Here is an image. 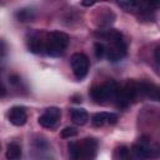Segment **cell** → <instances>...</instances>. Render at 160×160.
<instances>
[{"instance_id": "1", "label": "cell", "mask_w": 160, "mask_h": 160, "mask_svg": "<svg viewBox=\"0 0 160 160\" xmlns=\"http://www.w3.org/2000/svg\"><path fill=\"white\" fill-rule=\"evenodd\" d=\"M98 140L85 138L81 141H70L68 144L70 160H95L98 155Z\"/></svg>"}, {"instance_id": "2", "label": "cell", "mask_w": 160, "mask_h": 160, "mask_svg": "<svg viewBox=\"0 0 160 160\" xmlns=\"http://www.w3.org/2000/svg\"><path fill=\"white\" fill-rule=\"evenodd\" d=\"M70 42L69 35L62 31H51L45 35V48L44 51L54 58L61 56L68 49Z\"/></svg>"}, {"instance_id": "3", "label": "cell", "mask_w": 160, "mask_h": 160, "mask_svg": "<svg viewBox=\"0 0 160 160\" xmlns=\"http://www.w3.org/2000/svg\"><path fill=\"white\" fill-rule=\"evenodd\" d=\"M119 84L114 80H108L100 85H94L90 89V96L91 99L98 104H104L110 100H115L118 92H119Z\"/></svg>"}, {"instance_id": "4", "label": "cell", "mask_w": 160, "mask_h": 160, "mask_svg": "<svg viewBox=\"0 0 160 160\" xmlns=\"http://www.w3.org/2000/svg\"><path fill=\"white\" fill-rule=\"evenodd\" d=\"M70 64H71L74 76L78 80H82L88 75V71L90 68V61L85 54H82V52L72 54V56L70 59Z\"/></svg>"}, {"instance_id": "5", "label": "cell", "mask_w": 160, "mask_h": 160, "mask_svg": "<svg viewBox=\"0 0 160 160\" xmlns=\"http://www.w3.org/2000/svg\"><path fill=\"white\" fill-rule=\"evenodd\" d=\"M138 159H149L155 158L158 155V150L151 145L150 140L148 138L139 139V142L134 144L130 150Z\"/></svg>"}, {"instance_id": "6", "label": "cell", "mask_w": 160, "mask_h": 160, "mask_svg": "<svg viewBox=\"0 0 160 160\" xmlns=\"http://www.w3.org/2000/svg\"><path fill=\"white\" fill-rule=\"evenodd\" d=\"M61 118V110L56 106H50L48 108L38 119V122L46 129H54Z\"/></svg>"}, {"instance_id": "7", "label": "cell", "mask_w": 160, "mask_h": 160, "mask_svg": "<svg viewBox=\"0 0 160 160\" xmlns=\"http://www.w3.org/2000/svg\"><path fill=\"white\" fill-rule=\"evenodd\" d=\"M128 52V46L125 40L116 41V42H110V46L106 48V56L110 61H119L126 56Z\"/></svg>"}, {"instance_id": "8", "label": "cell", "mask_w": 160, "mask_h": 160, "mask_svg": "<svg viewBox=\"0 0 160 160\" xmlns=\"http://www.w3.org/2000/svg\"><path fill=\"white\" fill-rule=\"evenodd\" d=\"M45 35L40 31H34L31 32L28 39H26V46L29 49V51H31L32 54H40L44 51L45 48Z\"/></svg>"}, {"instance_id": "9", "label": "cell", "mask_w": 160, "mask_h": 160, "mask_svg": "<svg viewBox=\"0 0 160 160\" xmlns=\"http://www.w3.org/2000/svg\"><path fill=\"white\" fill-rule=\"evenodd\" d=\"M8 120L15 126H22L28 121V112L24 106H12L8 112Z\"/></svg>"}, {"instance_id": "10", "label": "cell", "mask_w": 160, "mask_h": 160, "mask_svg": "<svg viewBox=\"0 0 160 160\" xmlns=\"http://www.w3.org/2000/svg\"><path fill=\"white\" fill-rule=\"evenodd\" d=\"M138 90H139L140 96H146L155 101L159 100V88L152 82L138 81Z\"/></svg>"}, {"instance_id": "11", "label": "cell", "mask_w": 160, "mask_h": 160, "mask_svg": "<svg viewBox=\"0 0 160 160\" xmlns=\"http://www.w3.org/2000/svg\"><path fill=\"white\" fill-rule=\"evenodd\" d=\"M116 121H118V115L114 112H108V111L96 112L91 118V122L94 126H102L105 124H115Z\"/></svg>"}, {"instance_id": "12", "label": "cell", "mask_w": 160, "mask_h": 160, "mask_svg": "<svg viewBox=\"0 0 160 160\" xmlns=\"http://www.w3.org/2000/svg\"><path fill=\"white\" fill-rule=\"evenodd\" d=\"M95 24L100 28H105V26H109L111 22H114L115 20V15L112 11H110L109 9H102L101 11H99L98 16L95 18Z\"/></svg>"}, {"instance_id": "13", "label": "cell", "mask_w": 160, "mask_h": 160, "mask_svg": "<svg viewBox=\"0 0 160 160\" xmlns=\"http://www.w3.org/2000/svg\"><path fill=\"white\" fill-rule=\"evenodd\" d=\"M70 115H71V120L76 124V125H85L89 120V114L85 109L82 108H76V109H71L70 110Z\"/></svg>"}, {"instance_id": "14", "label": "cell", "mask_w": 160, "mask_h": 160, "mask_svg": "<svg viewBox=\"0 0 160 160\" xmlns=\"http://www.w3.org/2000/svg\"><path fill=\"white\" fill-rule=\"evenodd\" d=\"M5 155H6V159L8 160H20L21 159V155H22L21 146L18 142H15V141L8 144Z\"/></svg>"}, {"instance_id": "15", "label": "cell", "mask_w": 160, "mask_h": 160, "mask_svg": "<svg viewBox=\"0 0 160 160\" xmlns=\"http://www.w3.org/2000/svg\"><path fill=\"white\" fill-rule=\"evenodd\" d=\"M112 160H131V151L125 145H119L114 149Z\"/></svg>"}, {"instance_id": "16", "label": "cell", "mask_w": 160, "mask_h": 160, "mask_svg": "<svg viewBox=\"0 0 160 160\" xmlns=\"http://www.w3.org/2000/svg\"><path fill=\"white\" fill-rule=\"evenodd\" d=\"M118 5L122 8L125 11L129 12H139L140 10V1H134V0H126V1H118Z\"/></svg>"}, {"instance_id": "17", "label": "cell", "mask_w": 160, "mask_h": 160, "mask_svg": "<svg viewBox=\"0 0 160 160\" xmlns=\"http://www.w3.org/2000/svg\"><path fill=\"white\" fill-rule=\"evenodd\" d=\"M19 21H30L34 18V12L31 9H21L15 14Z\"/></svg>"}, {"instance_id": "18", "label": "cell", "mask_w": 160, "mask_h": 160, "mask_svg": "<svg viewBox=\"0 0 160 160\" xmlns=\"http://www.w3.org/2000/svg\"><path fill=\"white\" fill-rule=\"evenodd\" d=\"M94 52L98 59H101V58H104V55L106 52V46L101 41H96L94 44Z\"/></svg>"}, {"instance_id": "19", "label": "cell", "mask_w": 160, "mask_h": 160, "mask_svg": "<svg viewBox=\"0 0 160 160\" xmlns=\"http://www.w3.org/2000/svg\"><path fill=\"white\" fill-rule=\"evenodd\" d=\"M76 135H78V130H76L75 128H71V126L64 128V129L61 130V132H60V136H61L62 139H70V138H74V136H76Z\"/></svg>"}, {"instance_id": "20", "label": "cell", "mask_w": 160, "mask_h": 160, "mask_svg": "<svg viewBox=\"0 0 160 160\" xmlns=\"http://www.w3.org/2000/svg\"><path fill=\"white\" fill-rule=\"evenodd\" d=\"M95 4V1H81L82 6H92Z\"/></svg>"}, {"instance_id": "21", "label": "cell", "mask_w": 160, "mask_h": 160, "mask_svg": "<svg viewBox=\"0 0 160 160\" xmlns=\"http://www.w3.org/2000/svg\"><path fill=\"white\" fill-rule=\"evenodd\" d=\"M155 62L159 65V48L155 49Z\"/></svg>"}, {"instance_id": "22", "label": "cell", "mask_w": 160, "mask_h": 160, "mask_svg": "<svg viewBox=\"0 0 160 160\" xmlns=\"http://www.w3.org/2000/svg\"><path fill=\"white\" fill-rule=\"evenodd\" d=\"M4 95H5V88L2 86V84L0 81V96H4Z\"/></svg>"}]
</instances>
